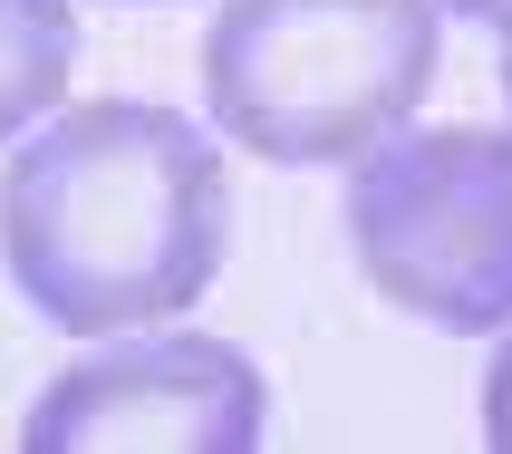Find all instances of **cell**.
I'll list each match as a JSON object with an SVG mask.
<instances>
[{"label": "cell", "instance_id": "6da1fadb", "mask_svg": "<svg viewBox=\"0 0 512 454\" xmlns=\"http://www.w3.org/2000/svg\"><path fill=\"white\" fill-rule=\"evenodd\" d=\"M223 252L232 174L184 107L87 97L0 165V261L49 329L116 339L184 319Z\"/></svg>", "mask_w": 512, "mask_h": 454}, {"label": "cell", "instance_id": "7a4b0ae2", "mask_svg": "<svg viewBox=\"0 0 512 454\" xmlns=\"http://www.w3.org/2000/svg\"><path fill=\"white\" fill-rule=\"evenodd\" d=\"M435 87V0H232L203 29V107L261 165H358Z\"/></svg>", "mask_w": 512, "mask_h": 454}, {"label": "cell", "instance_id": "3957f363", "mask_svg": "<svg viewBox=\"0 0 512 454\" xmlns=\"http://www.w3.org/2000/svg\"><path fill=\"white\" fill-rule=\"evenodd\" d=\"M348 242L387 310L484 339L512 329V136L397 126L348 174Z\"/></svg>", "mask_w": 512, "mask_h": 454}, {"label": "cell", "instance_id": "277c9868", "mask_svg": "<svg viewBox=\"0 0 512 454\" xmlns=\"http://www.w3.org/2000/svg\"><path fill=\"white\" fill-rule=\"evenodd\" d=\"M29 454H252L261 445V368L203 329H145L97 348L29 406Z\"/></svg>", "mask_w": 512, "mask_h": 454}, {"label": "cell", "instance_id": "5b68a950", "mask_svg": "<svg viewBox=\"0 0 512 454\" xmlns=\"http://www.w3.org/2000/svg\"><path fill=\"white\" fill-rule=\"evenodd\" d=\"M78 68V10L68 0H0V145L39 126Z\"/></svg>", "mask_w": 512, "mask_h": 454}, {"label": "cell", "instance_id": "8992f818", "mask_svg": "<svg viewBox=\"0 0 512 454\" xmlns=\"http://www.w3.org/2000/svg\"><path fill=\"white\" fill-rule=\"evenodd\" d=\"M484 445L512 454V339L493 348V368H484Z\"/></svg>", "mask_w": 512, "mask_h": 454}, {"label": "cell", "instance_id": "52a82bcc", "mask_svg": "<svg viewBox=\"0 0 512 454\" xmlns=\"http://www.w3.org/2000/svg\"><path fill=\"white\" fill-rule=\"evenodd\" d=\"M445 10H464V20H484L493 39H503V49H512V0H445Z\"/></svg>", "mask_w": 512, "mask_h": 454}, {"label": "cell", "instance_id": "ba28073f", "mask_svg": "<svg viewBox=\"0 0 512 454\" xmlns=\"http://www.w3.org/2000/svg\"><path fill=\"white\" fill-rule=\"evenodd\" d=\"M503 97H512V49H503Z\"/></svg>", "mask_w": 512, "mask_h": 454}]
</instances>
